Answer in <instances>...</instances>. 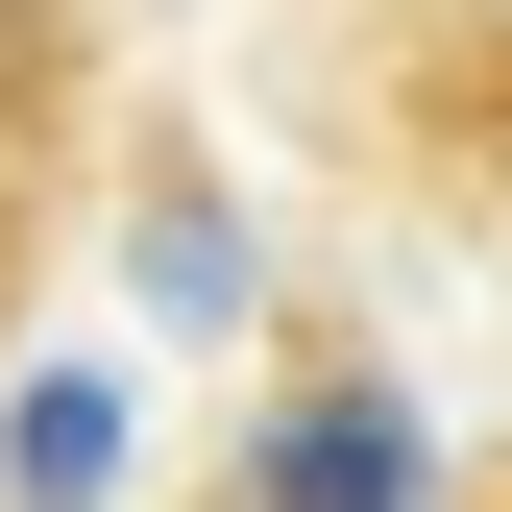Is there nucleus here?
<instances>
[{
  "label": "nucleus",
  "mask_w": 512,
  "mask_h": 512,
  "mask_svg": "<svg viewBox=\"0 0 512 512\" xmlns=\"http://www.w3.org/2000/svg\"><path fill=\"white\" fill-rule=\"evenodd\" d=\"M244 512H439V439L391 415V391H293L269 415V488Z\"/></svg>",
  "instance_id": "1"
},
{
  "label": "nucleus",
  "mask_w": 512,
  "mask_h": 512,
  "mask_svg": "<svg viewBox=\"0 0 512 512\" xmlns=\"http://www.w3.org/2000/svg\"><path fill=\"white\" fill-rule=\"evenodd\" d=\"M0 122H25V0H0Z\"/></svg>",
  "instance_id": "2"
}]
</instances>
